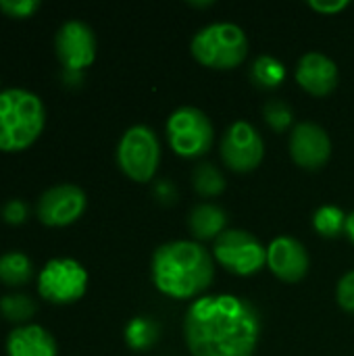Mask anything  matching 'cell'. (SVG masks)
<instances>
[{
    "label": "cell",
    "instance_id": "17",
    "mask_svg": "<svg viewBox=\"0 0 354 356\" xmlns=\"http://www.w3.org/2000/svg\"><path fill=\"white\" fill-rule=\"evenodd\" d=\"M33 275L31 259L21 250H10L0 254V282L4 286H25Z\"/></svg>",
    "mask_w": 354,
    "mask_h": 356
},
{
    "label": "cell",
    "instance_id": "9",
    "mask_svg": "<svg viewBox=\"0 0 354 356\" xmlns=\"http://www.w3.org/2000/svg\"><path fill=\"white\" fill-rule=\"evenodd\" d=\"M263 156L265 142L252 123L240 119L225 129L221 138V159L230 169L238 173H248L261 165Z\"/></svg>",
    "mask_w": 354,
    "mask_h": 356
},
{
    "label": "cell",
    "instance_id": "14",
    "mask_svg": "<svg viewBox=\"0 0 354 356\" xmlns=\"http://www.w3.org/2000/svg\"><path fill=\"white\" fill-rule=\"evenodd\" d=\"M296 81L315 96H328L338 86V65L323 52H307L298 58Z\"/></svg>",
    "mask_w": 354,
    "mask_h": 356
},
{
    "label": "cell",
    "instance_id": "28",
    "mask_svg": "<svg viewBox=\"0 0 354 356\" xmlns=\"http://www.w3.org/2000/svg\"><path fill=\"white\" fill-rule=\"evenodd\" d=\"M154 196L163 202V204H173L177 200V190L171 181L163 179L154 186Z\"/></svg>",
    "mask_w": 354,
    "mask_h": 356
},
{
    "label": "cell",
    "instance_id": "21",
    "mask_svg": "<svg viewBox=\"0 0 354 356\" xmlns=\"http://www.w3.org/2000/svg\"><path fill=\"white\" fill-rule=\"evenodd\" d=\"M346 213L340 207L334 204H325L319 207L313 215V227L317 234H321L323 238H336L346 229Z\"/></svg>",
    "mask_w": 354,
    "mask_h": 356
},
{
    "label": "cell",
    "instance_id": "3",
    "mask_svg": "<svg viewBox=\"0 0 354 356\" xmlns=\"http://www.w3.org/2000/svg\"><path fill=\"white\" fill-rule=\"evenodd\" d=\"M46 125V108L38 94L25 88L0 92V150L19 152L31 146Z\"/></svg>",
    "mask_w": 354,
    "mask_h": 356
},
{
    "label": "cell",
    "instance_id": "20",
    "mask_svg": "<svg viewBox=\"0 0 354 356\" xmlns=\"http://www.w3.org/2000/svg\"><path fill=\"white\" fill-rule=\"evenodd\" d=\"M0 315L10 323H19V327L27 325V321L35 315V302L31 296L21 292L6 294L0 298Z\"/></svg>",
    "mask_w": 354,
    "mask_h": 356
},
{
    "label": "cell",
    "instance_id": "15",
    "mask_svg": "<svg viewBox=\"0 0 354 356\" xmlns=\"http://www.w3.org/2000/svg\"><path fill=\"white\" fill-rule=\"evenodd\" d=\"M6 356H56V340L42 325L27 323L8 334Z\"/></svg>",
    "mask_w": 354,
    "mask_h": 356
},
{
    "label": "cell",
    "instance_id": "6",
    "mask_svg": "<svg viewBox=\"0 0 354 356\" xmlns=\"http://www.w3.org/2000/svg\"><path fill=\"white\" fill-rule=\"evenodd\" d=\"M167 138L179 156L194 159L211 150L215 129L204 111L196 106H179L169 115Z\"/></svg>",
    "mask_w": 354,
    "mask_h": 356
},
{
    "label": "cell",
    "instance_id": "24",
    "mask_svg": "<svg viewBox=\"0 0 354 356\" xmlns=\"http://www.w3.org/2000/svg\"><path fill=\"white\" fill-rule=\"evenodd\" d=\"M40 0H0V10L6 13L8 17L15 19H23V17H31L38 8H40Z\"/></svg>",
    "mask_w": 354,
    "mask_h": 356
},
{
    "label": "cell",
    "instance_id": "7",
    "mask_svg": "<svg viewBox=\"0 0 354 356\" xmlns=\"http://www.w3.org/2000/svg\"><path fill=\"white\" fill-rule=\"evenodd\" d=\"M88 290L86 267L69 257L50 259L38 275V292L52 305L77 302Z\"/></svg>",
    "mask_w": 354,
    "mask_h": 356
},
{
    "label": "cell",
    "instance_id": "29",
    "mask_svg": "<svg viewBox=\"0 0 354 356\" xmlns=\"http://www.w3.org/2000/svg\"><path fill=\"white\" fill-rule=\"evenodd\" d=\"M344 234L354 242V211L346 217V229H344Z\"/></svg>",
    "mask_w": 354,
    "mask_h": 356
},
{
    "label": "cell",
    "instance_id": "18",
    "mask_svg": "<svg viewBox=\"0 0 354 356\" xmlns=\"http://www.w3.org/2000/svg\"><path fill=\"white\" fill-rule=\"evenodd\" d=\"M161 338V327L150 317H134L125 325V342L131 350H148Z\"/></svg>",
    "mask_w": 354,
    "mask_h": 356
},
{
    "label": "cell",
    "instance_id": "13",
    "mask_svg": "<svg viewBox=\"0 0 354 356\" xmlns=\"http://www.w3.org/2000/svg\"><path fill=\"white\" fill-rule=\"evenodd\" d=\"M269 269L286 284L300 282L311 265L305 244L292 236H277L267 248Z\"/></svg>",
    "mask_w": 354,
    "mask_h": 356
},
{
    "label": "cell",
    "instance_id": "11",
    "mask_svg": "<svg viewBox=\"0 0 354 356\" xmlns=\"http://www.w3.org/2000/svg\"><path fill=\"white\" fill-rule=\"evenodd\" d=\"M86 192L75 184H58L38 198V219L50 227H63L77 221L86 211Z\"/></svg>",
    "mask_w": 354,
    "mask_h": 356
},
{
    "label": "cell",
    "instance_id": "25",
    "mask_svg": "<svg viewBox=\"0 0 354 356\" xmlns=\"http://www.w3.org/2000/svg\"><path fill=\"white\" fill-rule=\"evenodd\" d=\"M2 219L4 223L8 225H19L27 219V213H29V207L25 204V200L21 198H10L2 204Z\"/></svg>",
    "mask_w": 354,
    "mask_h": 356
},
{
    "label": "cell",
    "instance_id": "4",
    "mask_svg": "<svg viewBox=\"0 0 354 356\" xmlns=\"http://www.w3.org/2000/svg\"><path fill=\"white\" fill-rule=\"evenodd\" d=\"M190 48L204 67L234 69L248 56V35L232 21H217L198 29Z\"/></svg>",
    "mask_w": 354,
    "mask_h": 356
},
{
    "label": "cell",
    "instance_id": "19",
    "mask_svg": "<svg viewBox=\"0 0 354 356\" xmlns=\"http://www.w3.org/2000/svg\"><path fill=\"white\" fill-rule=\"evenodd\" d=\"M250 77L261 88H277L286 79V67L280 58L269 56V54H261L252 63Z\"/></svg>",
    "mask_w": 354,
    "mask_h": 356
},
{
    "label": "cell",
    "instance_id": "26",
    "mask_svg": "<svg viewBox=\"0 0 354 356\" xmlns=\"http://www.w3.org/2000/svg\"><path fill=\"white\" fill-rule=\"evenodd\" d=\"M336 298H338V305H340L344 311L354 313V271H348V273L338 282Z\"/></svg>",
    "mask_w": 354,
    "mask_h": 356
},
{
    "label": "cell",
    "instance_id": "10",
    "mask_svg": "<svg viewBox=\"0 0 354 356\" xmlns=\"http://www.w3.org/2000/svg\"><path fill=\"white\" fill-rule=\"evenodd\" d=\"M54 50L65 71H83L96 58V35L88 23L69 19L56 29Z\"/></svg>",
    "mask_w": 354,
    "mask_h": 356
},
{
    "label": "cell",
    "instance_id": "5",
    "mask_svg": "<svg viewBox=\"0 0 354 356\" xmlns=\"http://www.w3.org/2000/svg\"><path fill=\"white\" fill-rule=\"evenodd\" d=\"M161 161V144L152 127L131 125L119 140L117 163L134 181L146 184L156 173Z\"/></svg>",
    "mask_w": 354,
    "mask_h": 356
},
{
    "label": "cell",
    "instance_id": "27",
    "mask_svg": "<svg viewBox=\"0 0 354 356\" xmlns=\"http://www.w3.org/2000/svg\"><path fill=\"white\" fill-rule=\"evenodd\" d=\"M351 2L348 0H309V6L319 10V13H325V15H332V13H340L348 6Z\"/></svg>",
    "mask_w": 354,
    "mask_h": 356
},
{
    "label": "cell",
    "instance_id": "8",
    "mask_svg": "<svg viewBox=\"0 0 354 356\" xmlns=\"http://www.w3.org/2000/svg\"><path fill=\"white\" fill-rule=\"evenodd\" d=\"M213 254L236 275H252L267 265V248L246 229H225L215 240Z\"/></svg>",
    "mask_w": 354,
    "mask_h": 356
},
{
    "label": "cell",
    "instance_id": "2",
    "mask_svg": "<svg viewBox=\"0 0 354 356\" xmlns=\"http://www.w3.org/2000/svg\"><path fill=\"white\" fill-rule=\"evenodd\" d=\"M213 257L200 242L173 240L152 254L154 286L173 298H192L213 284Z\"/></svg>",
    "mask_w": 354,
    "mask_h": 356
},
{
    "label": "cell",
    "instance_id": "16",
    "mask_svg": "<svg viewBox=\"0 0 354 356\" xmlns=\"http://www.w3.org/2000/svg\"><path fill=\"white\" fill-rule=\"evenodd\" d=\"M227 225V215L221 207L200 202L190 213V229L196 240H217Z\"/></svg>",
    "mask_w": 354,
    "mask_h": 356
},
{
    "label": "cell",
    "instance_id": "1",
    "mask_svg": "<svg viewBox=\"0 0 354 356\" xmlns=\"http://www.w3.org/2000/svg\"><path fill=\"white\" fill-rule=\"evenodd\" d=\"M184 336L194 356H252L261 336V317L246 298L202 296L186 313Z\"/></svg>",
    "mask_w": 354,
    "mask_h": 356
},
{
    "label": "cell",
    "instance_id": "22",
    "mask_svg": "<svg viewBox=\"0 0 354 356\" xmlns=\"http://www.w3.org/2000/svg\"><path fill=\"white\" fill-rule=\"evenodd\" d=\"M192 181L200 196H217L225 190V177L213 163L196 165Z\"/></svg>",
    "mask_w": 354,
    "mask_h": 356
},
{
    "label": "cell",
    "instance_id": "23",
    "mask_svg": "<svg viewBox=\"0 0 354 356\" xmlns=\"http://www.w3.org/2000/svg\"><path fill=\"white\" fill-rule=\"evenodd\" d=\"M263 115H265L267 125H269L273 131H284L286 127H290V123H292V119H294V113H292L290 104L284 102L282 98L269 100V102L263 106Z\"/></svg>",
    "mask_w": 354,
    "mask_h": 356
},
{
    "label": "cell",
    "instance_id": "12",
    "mask_svg": "<svg viewBox=\"0 0 354 356\" xmlns=\"http://www.w3.org/2000/svg\"><path fill=\"white\" fill-rule=\"evenodd\" d=\"M290 154L305 169H321L332 156V140L319 123L303 121L290 136Z\"/></svg>",
    "mask_w": 354,
    "mask_h": 356
}]
</instances>
